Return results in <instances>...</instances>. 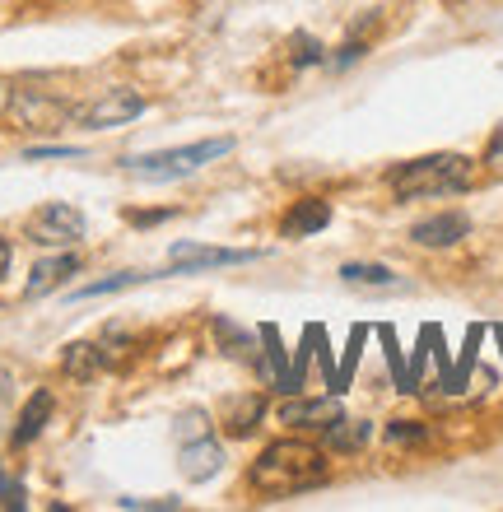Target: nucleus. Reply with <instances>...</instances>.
<instances>
[{
	"label": "nucleus",
	"mask_w": 503,
	"mask_h": 512,
	"mask_svg": "<svg viewBox=\"0 0 503 512\" xmlns=\"http://www.w3.org/2000/svg\"><path fill=\"white\" fill-rule=\"evenodd\" d=\"M327 452L313 443H299V438H280L252 461L247 471V485L257 489L261 499H289V494H308V489L327 485Z\"/></svg>",
	"instance_id": "1"
},
{
	"label": "nucleus",
	"mask_w": 503,
	"mask_h": 512,
	"mask_svg": "<svg viewBox=\"0 0 503 512\" xmlns=\"http://www.w3.org/2000/svg\"><path fill=\"white\" fill-rule=\"evenodd\" d=\"M476 182V163L466 154H424L387 173L396 201H429V196H457Z\"/></svg>",
	"instance_id": "2"
},
{
	"label": "nucleus",
	"mask_w": 503,
	"mask_h": 512,
	"mask_svg": "<svg viewBox=\"0 0 503 512\" xmlns=\"http://www.w3.org/2000/svg\"><path fill=\"white\" fill-rule=\"evenodd\" d=\"M233 140L219 135V140H201V145H182V149H159V154H140V159H126V173L140 177V182H177V177L201 173L205 163L229 159Z\"/></svg>",
	"instance_id": "3"
},
{
	"label": "nucleus",
	"mask_w": 503,
	"mask_h": 512,
	"mask_svg": "<svg viewBox=\"0 0 503 512\" xmlns=\"http://www.w3.org/2000/svg\"><path fill=\"white\" fill-rule=\"evenodd\" d=\"M177 466H182L191 485H201V480L224 471V447H219L205 410H182L177 415Z\"/></svg>",
	"instance_id": "4"
},
{
	"label": "nucleus",
	"mask_w": 503,
	"mask_h": 512,
	"mask_svg": "<svg viewBox=\"0 0 503 512\" xmlns=\"http://www.w3.org/2000/svg\"><path fill=\"white\" fill-rule=\"evenodd\" d=\"M28 238L42 247H75L84 238V215L66 201H47L28 215Z\"/></svg>",
	"instance_id": "5"
},
{
	"label": "nucleus",
	"mask_w": 503,
	"mask_h": 512,
	"mask_svg": "<svg viewBox=\"0 0 503 512\" xmlns=\"http://www.w3.org/2000/svg\"><path fill=\"white\" fill-rule=\"evenodd\" d=\"M140 112H145V98H140L136 89H126V84H117V89H103V94H98L94 103H84V108H75V122L89 126V131H108V126H126V122H136Z\"/></svg>",
	"instance_id": "6"
},
{
	"label": "nucleus",
	"mask_w": 503,
	"mask_h": 512,
	"mask_svg": "<svg viewBox=\"0 0 503 512\" xmlns=\"http://www.w3.org/2000/svg\"><path fill=\"white\" fill-rule=\"evenodd\" d=\"M261 252H247V247H191L177 243L173 247V275H191V270H219V266H247L257 261Z\"/></svg>",
	"instance_id": "7"
},
{
	"label": "nucleus",
	"mask_w": 503,
	"mask_h": 512,
	"mask_svg": "<svg viewBox=\"0 0 503 512\" xmlns=\"http://www.w3.org/2000/svg\"><path fill=\"white\" fill-rule=\"evenodd\" d=\"M340 415H345V410H340V396H317V401H299V396H289V401L275 410V419L289 424V429H322V433H327Z\"/></svg>",
	"instance_id": "8"
},
{
	"label": "nucleus",
	"mask_w": 503,
	"mask_h": 512,
	"mask_svg": "<svg viewBox=\"0 0 503 512\" xmlns=\"http://www.w3.org/2000/svg\"><path fill=\"white\" fill-rule=\"evenodd\" d=\"M331 224V205L322 201V196H303V201L289 205V215L280 219V233L285 238H313V233H322Z\"/></svg>",
	"instance_id": "9"
},
{
	"label": "nucleus",
	"mask_w": 503,
	"mask_h": 512,
	"mask_svg": "<svg viewBox=\"0 0 503 512\" xmlns=\"http://www.w3.org/2000/svg\"><path fill=\"white\" fill-rule=\"evenodd\" d=\"M466 233H471V219L457 215V210H448V215L420 219V224L410 229V238H415L420 247H452V243H462Z\"/></svg>",
	"instance_id": "10"
},
{
	"label": "nucleus",
	"mask_w": 503,
	"mask_h": 512,
	"mask_svg": "<svg viewBox=\"0 0 503 512\" xmlns=\"http://www.w3.org/2000/svg\"><path fill=\"white\" fill-rule=\"evenodd\" d=\"M52 410H56V401H52V391L47 387H38L33 396H28V405L19 410V419H14V429H10V443L14 447H28L33 438H38L42 429H47V419H52Z\"/></svg>",
	"instance_id": "11"
},
{
	"label": "nucleus",
	"mask_w": 503,
	"mask_h": 512,
	"mask_svg": "<svg viewBox=\"0 0 503 512\" xmlns=\"http://www.w3.org/2000/svg\"><path fill=\"white\" fill-rule=\"evenodd\" d=\"M75 270H80V256H70V252L47 256V261H38V266H33V280H28L24 298H42V294H52L56 284H66L70 275H75Z\"/></svg>",
	"instance_id": "12"
},
{
	"label": "nucleus",
	"mask_w": 503,
	"mask_h": 512,
	"mask_svg": "<svg viewBox=\"0 0 503 512\" xmlns=\"http://www.w3.org/2000/svg\"><path fill=\"white\" fill-rule=\"evenodd\" d=\"M61 368H66V378L89 382L103 373V354H98V345H89V340H75V345H66V354H61Z\"/></svg>",
	"instance_id": "13"
},
{
	"label": "nucleus",
	"mask_w": 503,
	"mask_h": 512,
	"mask_svg": "<svg viewBox=\"0 0 503 512\" xmlns=\"http://www.w3.org/2000/svg\"><path fill=\"white\" fill-rule=\"evenodd\" d=\"M164 275H173V270H122V275H108V280H94V284H84V289H75V298L122 294L131 284H150V280H164Z\"/></svg>",
	"instance_id": "14"
},
{
	"label": "nucleus",
	"mask_w": 503,
	"mask_h": 512,
	"mask_svg": "<svg viewBox=\"0 0 503 512\" xmlns=\"http://www.w3.org/2000/svg\"><path fill=\"white\" fill-rule=\"evenodd\" d=\"M131 350H140V340L131 336V326L112 322L103 336H98V354H103V368H122L131 359Z\"/></svg>",
	"instance_id": "15"
},
{
	"label": "nucleus",
	"mask_w": 503,
	"mask_h": 512,
	"mask_svg": "<svg viewBox=\"0 0 503 512\" xmlns=\"http://www.w3.org/2000/svg\"><path fill=\"white\" fill-rule=\"evenodd\" d=\"M368 419H345L340 415L336 424L327 429V447H336V452H359V447L368 443Z\"/></svg>",
	"instance_id": "16"
},
{
	"label": "nucleus",
	"mask_w": 503,
	"mask_h": 512,
	"mask_svg": "<svg viewBox=\"0 0 503 512\" xmlns=\"http://www.w3.org/2000/svg\"><path fill=\"white\" fill-rule=\"evenodd\" d=\"M340 280L345 284H368V289H392L396 275L387 266H359V261H350V266H340Z\"/></svg>",
	"instance_id": "17"
},
{
	"label": "nucleus",
	"mask_w": 503,
	"mask_h": 512,
	"mask_svg": "<svg viewBox=\"0 0 503 512\" xmlns=\"http://www.w3.org/2000/svg\"><path fill=\"white\" fill-rule=\"evenodd\" d=\"M289 61H294V66H322V61H327V47H322V42L313 38V33H294V38H289Z\"/></svg>",
	"instance_id": "18"
},
{
	"label": "nucleus",
	"mask_w": 503,
	"mask_h": 512,
	"mask_svg": "<svg viewBox=\"0 0 503 512\" xmlns=\"http://www.w3.org/2000/svg\"><path fill=\"white\" fill-rule=\"evenodd\" d=\"M257 419H261V396H243L238 410L229 415V433L233 438H247V433L257 429Z\"/></svg>",
	"instance_id": "19"
},
{
	"label": "nucleus",
	"mask_w": 503,
	"mask_h": 512,
	"mask_svg": "<svg viewBox=\"0 0 503 512\" xmlns=\"http://www.w3.org/2000/svg\"><path fill=\"white\" fill-rule=\"evenodd\" d=\"M0 508H24V485L14 475H5V466H0Z\"/></svg>",
	"instance_id": "20"
},
{
	"label": "nucleus",
	"mask_w": 503,
	"mask_h": 512,
	"mask_svg": "<svg viewBox=\"0 0 503 512\" xmlns=\"http://www.w3.org/2000/svg\"><path fill=\"white\" fill-rule=\"evenodd\" d=\"M387 438H392V443H420L424 429L415 419H392V424H387Z\"/></svg>",
	"instance_id": "21"
},
{
	"label": "nucleus",
	"mask_w": 503,
	"mask_h": 512,
	"mask_svg": "<svg viewBox=\"0 0 503 512\" xmlns=\"http://www.w3.org/2000/svg\"><path fill=\"white\" fill-rule=\"evenodd\" d=\"M28 159H80L75 145H47V149H28Z\"/></svg>",
	"instance_id": "22"
},
{
	"label": "nucleus",
	"mask_w": 503,
	"mask_h": 512,
	"mask_svg": "<svg viewBox=\"0 0 503 512\" xmlns=\"http://www.w3.org/2000/svg\"><path fill=\"white\" fill-rule=\"evenodd\" d=\"M173 215V210H145V215H140V210H131V224H136V229H154V224H164V219Z\"/></svg>",
	"instance_id": "23"
},
{
	"label": "nucleus",
	"mask_w": 503,
	"mask_h": 512,
	"mask_svg": "<svg viewBox=\"0 0 503 512\" xmlns=\"http://www.w3.org/2000/svg\"><path fill=\"white\" fill-rule=\"evenodd\" d=\"M122 508H177V499H122Z\"/></svg>",
	"instance_id": "24"
},
{
	"label": "nucleus",
	"mask_w": 503,
	"mask_h": 512,
	"mask_svg": "<svg viewBox=\"0 0 503 512\" xmlns=\"http://www.w3.org/2000/svg\"><path fill=\"white\" fill-rule=\"evenodd\" d=\"M485 159H490V163H503V126H499V131H494L490 149H485Z\"/></svg>",
	"instance_id": "25"
},
{
	"label": "nucleus",
	"mask_w": 503,
	"mask_h": 512,
	"mask_svg": "<svg viewBox=\"0 0 503 512\" xmlns=\"http://www.w3.org/2000/svg\"><path fill=\"white\" fill-rule=\"evenodd\" d=\"M5 270H10V243L0 238V275H5Z\"/></svg>",
	"instance_id": "26"
},
{
	"label": "nucleus",
	"mask_w": 503,
	"mask_h": 512,
	"mask_svg": "<svg viewBox=\"0 0 503 512\" xmlns=\"http://www.w3.org/2000/svg\"><path fill=\"white\" fill-rule=\"evenodd\" d=\"M0 424H5V373H0Z\"/></svg>",
	"instance_id": "27"
}]
</instances>
